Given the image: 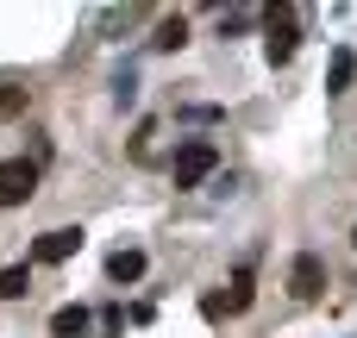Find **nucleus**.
Returning a JSON list of instances; mask_svg holds the SVG:
<instances>
[{"instance_id":"11","label":"nucleus","mask_w":357,"mask_h":338,"mask_svg":"<svg viewBox=\"0 0 357 338\" xmlns=\"http://www.w3.org/2000/svg\"><path fill=\"white\" fill-rule=\"evenodd\" d=\"M151 44H157V50H182V44H188V19H182V13H176V19H163Z\"/></svg>"},{"instance_id":"4","label":"nucleus","mask_w":357,"mask_h":338,"mask_svg":"<svg viewBox=\"0 0 357 338\" xmlns=\"http://www.w3.org/2000/svg\"><path fill=\"white\" fill-rule=\"evenodd\" d=\"M289 295H295V301H320V295H326V263H320L314 251L295 257V270H289Z\"/></svg>"},{"instance_id":"6","label":"nucleus","mask_w":357,"mask_h":338,"mask_svg":"<svg viewBox=\"0 0 357 338\" xmlns=\"http://www.w3.org/2000/svg\"><path fill=\"white\" fill-rule=\"evenodd\" d=\"M107 276H113L119 289H132V282L144 276V251H132V245H126V251H113V257H107Z\"/></svg>"},{"instance_id":"2","label":"nucleus","mask_w":357,"mask_h":338,"mask_svg":"<svg viewBox=\"0 0 357 338\" xmlns=\"http://www.w3.org/2000/svg\"><path fill=\"white\" fill-rule=\"evenodd\" d=\"M82 245H88V232H82V226H50V232L31 245V263H69Z\"/></svg>"},{"instance_id":"3","label":"nucleus","mask_w":357,"mask_h":338,"mask_svg":"<svg viewBox=\"0 0 357 338\" xmlns=\"http://www.w3.org/2000/svg\"><path fill=\"white\" fill-rule=\"evenodd\" d=\"M31 188H38V163H25V157L0 163V207H25Z\"/></svg>"},{"instance_id":"5","label":"nucleus","mask_w":357,"mask_h":338,"mask_svg":"<svg viewBox=\"0 0 357 338\" xmlns=\"http://www.w3.org/2000/svg\"><path fill=\"white\" fill-rule=\"evenodd\" d=\"M295 44H301V31H295V13H289V6H276V13H270V63L282 69V63L295 56Z\"/></svg>"},{"instance_id":"9","label":"nucleus","mask_w":357,"mask_h":338,"mask_svg":"<svg viewBox=\"0 0 357 338\" xmlns=\"http://www.w3.org/2000/svg\"><path fill=\"white\" fill-rule=\"evenodd\" d=\"M220 301H226V314H245V307L257 301V276L238 270V276H232V295H220Z\"/></svg>"},{"instance_id":"7","label":"nucleus","mask_w":357,"mask_h":338,"mask_svg":"<svg viewBox=\"0 0 357 338\" xmlns=\"http://www.w3.org/2000/svg\"><path fill=\"white\" fill-rule=\"evenodd\" d=\"M357 82V56L351 50H333V69H326V94H351Z\"/></svg>"},{"instance_id":"13","label":"nucleus","mask_w":357,"mask_h":338,"mask_svg":"<svg viewBox=\"0 0 357 338\" xmlns=\"http://www.w3.org/2000/svg\"><path fill=\"white\" fill-rule=\"evenodd\" d=\"M351 245H357V232H351Z\"/></svg>"},{"instance_id":"1","label":"nucleus","mask_w":357,"mask_h":338,"mask_svg":"<svg viewBox=\"0 0 357 338\" xmlns=\"http://www.w3.org/2000/svg\"><path fill=\"white\" fill-rule=\"evenodd\" d=\"M213 169H220V144H213V138H182V144H176V163H169L176 188H201Z\"/></svg>"},{"instance_id":"12","label":"nucleus","mask_w":357,"mask_h":338,"mask_svg":"<svg viewBox=\"0 0 357 338\" xmlns=\"http://www.w3.org/2000/svg\"><path fill=\"white\" fill-rule=\"evenodd\" d=\"M19 107H25V94H19V88H0V119H13Z\"/></svg>"},{"instance_id":"8","label":"nucleus","mask_w":357,"mask_h":338,"mask_svg":"<svg viewBox=\"0 0 357 338\" xmlns=\"http://www.w3.org/2000/svg\"><path fill=\"white\" fill-rule=\"evenodd\" d=\"M31 295V263H6L0 270V301H25Z\"/></svg>"},{"instance_id":"10","label":"nucleus","mask_w":357,"mask_h":338,"mask_svg":"<svg viewBox=\"0 0 357 338\" xmlns=\"http://www.w3.org/2000/svg\"><path fill=\"white\" fill-rule=\"evenodd\" d=\"M50 332L56 338H82L88 332V307H56V314H50Z\"/></svg>"}]
</instances>
